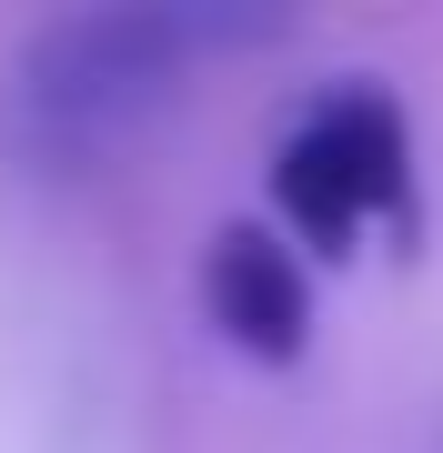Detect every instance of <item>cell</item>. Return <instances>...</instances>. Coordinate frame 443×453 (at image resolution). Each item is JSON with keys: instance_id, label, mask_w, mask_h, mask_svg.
<instances>
[{"instance_id": "1", "label": "cell", "mask_w": 443, "mask_h": 453, "mask_svg": "<svg viewBox=\"0 0 443 453\" xmlns=\"http://www.w3.org/2000/svg\"><path fill=\"white\" fill-rule=\"evenodd\" d=\"M222 41V20L202 11H81L11 61L0 81V131L20 162H91L121 131H141L181 91L192 50Z\"/></svg>"}, {"instance_id": "2", "label": "cell", "mask_w": 443, "mask_h": 453, "mask_svg": "<svg viewBox=\"0 0 443 453\" xmlns=\"http://www.w3.org/2000/svg\"><path fill=\"white\" fill-rule=\"evenodd\" d=\"M272 211L312 252L343 262L373 222H413V121L393 91L343 81L272 142Z\"/></svg>"}, {"instance_id": "3", "label": "cell", "mask_w": 443, "mask_h": 453, "mask_svg": "<svg viewBox=\"0 0 443 453\" xmlns=\"http://www.w3.org/2000/svg\"><path fill=\"white\" fill-rule=\"evenodd\" d=\"M202 303H212V323L242 342V353H263V363H293L302 333H312V282H302L293 242L263 232V222H232L222 242L202 252Z\"/></svg>"}]
</instances>
